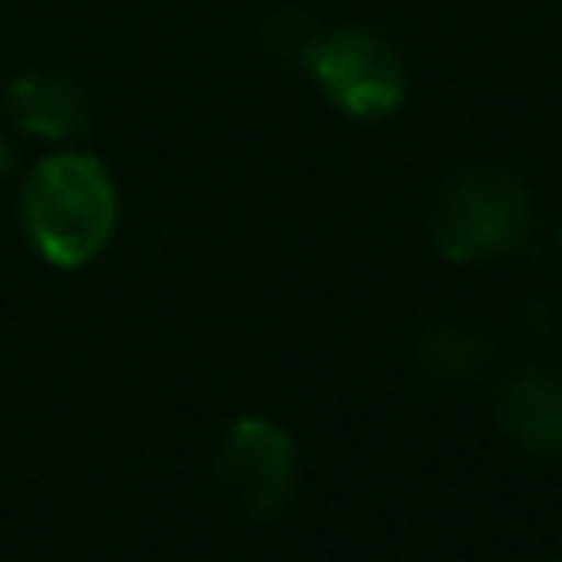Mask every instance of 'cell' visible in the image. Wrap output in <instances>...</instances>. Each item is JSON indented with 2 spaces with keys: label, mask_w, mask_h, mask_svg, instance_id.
<instances>
[{
  "label": "cell",
  "mask_w": 562,
  "mask_h": 562,
  "mask_svg": "<svg viewBox=\"0 0 562 562\" xmlns=\"http://www.w3.org/2000/svg\"><path fill=\"white\" fill-rule=\"evenodd\" d=\"M13 162H18V158H13V149H9V140H0V180H4L9 171H13Z\"/></svg>",
  "instance_id": "cell-10"
},
{
  "label": "cell",
  "mask_w": 562,
  "mask_h": 562,
  "mask_svg": "<svg viewBox=\"0 0 562 562\" xmlns=\"http://www.w3.org/2000/svg\"><path fill=\"white\" fill-rule=\"evenodd\" d=\"M522 334H527V342H536V347L553 342V334H558V307H553V303H544V299L527 303V316H522Z\"/></svg>",
  "instance_id": "cell-9"
},
{
  "label": "cell",
  "mask_w": 562,
  "mask_h": 562,
  "mask_svg": "<svg viewBox=\"0 0 562 562\" xmlns=\"http://www.w3.org/2000/svg\"><path fill=\"white\" fill-rule=\"evenodd\" d=\"M18 215L31 246L57 263L79 268L101 255L119 220V193L101 158L66 149L31 167L18 193Z\"/></svg>",
  "instance_id": "cell-1"
},
{
  "label": "cell",
  "mask_w": 562,
  "mask_h": 562,
  "mask_svg": "<svg viewBox=\"0 0 562 562\" xmlns=\"http://www.w3.org/2000/svg\"><path fill=\"white\" fill-rule=\"evenodd\" d=\"M303 66L316 88L351 119H386L408 92V70L395 44L360 22L316 31Z\"/></svg>",
  "instance_id": "cell-3"
},
{
  "label": "cell",
  "mask_w": 562,
  "mask_h": 562,
  "mask_svg": "<svg viewBox=\"0 0 562 562\" xmlns=\"http://www.w3.org/2000/svg\"><path fill=\"white\" fill-rule=\"evenodd\" d=\"M487 360H492L487 334L470 329V325H457V321L426 325L422 338L413 342V369L426 382H439V386H461V382L479 378Z\"/></svg>",
  "instance_id": "cell-7"
},
{
  "label": "cell",
  "mask_w": 562,
  "mask_h": 562,
  "mask_svg": "<svg viewBox=\"0 0 562 562\" xmlns=\"http://www.w3.org/2000/svg\"><path fill=\"white\" fill-rule=\"evenodd\" d=\"M536 224L531 193L501 167L457 171L430 211V241L452 263H487L527 246Z\"/></svg>",
  "instance_id": "cell-2"
},
{
  "label": "cell",
  "mask_w": 562,
  "mask_h": 562,
  "mask_svg": "<svg viewBox=\"0 0 562 562\" xmlns=\"http://www.w3.org/2000/svg\"><path fill=\"white\" fill-rule=\"evenodd\" d=\"M558 250H562V220H558Z\"/></svg>",
  "instance_id": "cell-11"
},
{
  "label": "cell",
  "mask_w": 562,
  "mask_h": 562,
  "mask_svg": "<svg viewBox=\"0 0 562 562\" xmlns=\"http://www.w3.org/2000/svg\"><path fill=\"white\" fill-rule=\"evenodd\" d=\"M316 31H321V26H312L307 13H272L268 26H263V40L272 44V53H281V57H290V61L303 66V57H307Z\"/></svg>",
  "instance_id": "cell-8"
},
{
  "label": "cell",
  "mask_w": 562,
  "mask_h": 562,
  "mask_svg": "<svg viewBox=\"0 0 562 562\" xmlns=\"http://www.w3.org/2000/svg\"><path fill=\"white\" fill-rule=\"evenodd\" d=\"M294 474V439L268 417H237L215 448V483L250 518H272L290 501Z\"/></svg>",
  "instance_id": "cell-4"
},
{
  "label": "cell",
  "mask_w": 562,
  "mask_h": 562,
  "mask_svg": "<svg viewBox=\"0 0 562 562\" xmlns=\"http://www.w3.org/2000/svg\"><path fill=\"white\" fill-rule=\"evenodd\" d=\"M9 114L26 136L75 140L88 132V97L57 70H26L9 83Z\"/></svg>",
  "instance_id": "cell-6"
},
{
  "label": "cell",
  "mask_w": 562,
  "mask_h": 562,
  "mask_svg": "<svg viewBox=\"0 0 562 562\" xmlns=\"http://www.w3.org/2000/svg\"><path fill=\"white\" fill-rule=\"evenodd\" d=\"M496 426L536 457H562V373L544 364L514 369L496 386Z\"/></svg>",
  "instance_id": "cell-5"
}]
</instances>
